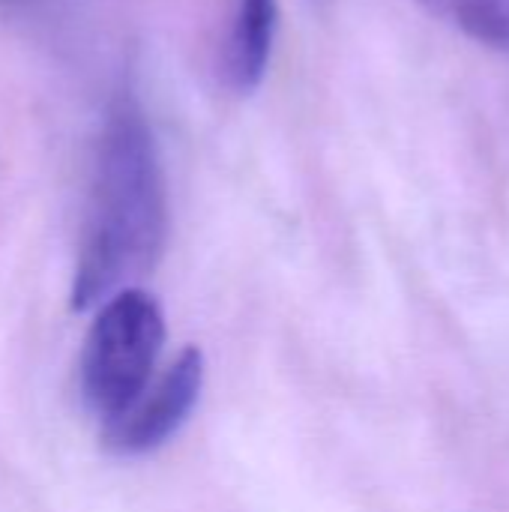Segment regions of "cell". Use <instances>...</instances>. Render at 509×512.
Instances as JSON below:
<instances>
[{"mask_svg":"<svg viewBox=\"0 0 509 512\" xmlns=\"http://www.w3.org/2000/svg\"><path fill=\"white\" fill-rule=\"evenodd\" d=\"M3 3H18V0H3Z\"/></svg>","mask_w":509,"mask_h":512,"instance_id":"8992f818","label":"cell"},{"mask_svg":"<svg viewBox=\"0 0 509 512\" xmlns=\"http://www.w3.org/2000/svg\"><path fill=\"white\" fill-rule=\"evenodd\" d=\"M165 342L159 303L141 288H123L99 303L81 354V396L102 429L120 420L153 384Z\"/></svg>","mask_w":509,"mask_h":512,"instance_id":"7a4b0ae2","label":"cell"},{"mask_svg":"<svg viewBox=\"0 0 509 512\" xmlns=\"http://www.w3.org/2000/svg\"><path fill=\"white\" fill-rule=\"evenodd\" d=\"M204 384V357L183 348L174 363L144 390V396L111 426L102 429L105 447L120 456H141L162 447L189 420Z\"/></svg>","mask_w":509,"mask_h":512,"instance_id":"3957f363","label":"cell"},{"mask_svg":"<svg viewBox=\"0 0 509 512\" xmlns=\"http://www.w3.org/2000/svg\"><path fill=\"white\" fill-rule=\"evenodd\" d=\"M468 39L509 54V0H417Z\"/></svg>","mask_w":509,"mask_h":512,"instance_id":"5b68a950","label":"cell"},{"mask_svg":"<svg viewBox=\"0 0 509 512\" xmlns=\"http://www.w3.org/2000/svg\"><path fill=\"white\" fill-rule=\"evenodd\" d=\"M168 195L150 123L132 96L120 90L102 120L87 219L72 279V306L90 309L132 288L165 246Z\"/></svg>","mask_w":509,"mask_h":512,"instance_id":"6da1fadb","label":"cell"},{"mask_svg":"<svg viewBox=\"0 0 509 512\" xmlns=\"http://www.w3.org/2000/svg\"><path fill=\"white\" fill-rule=\"evenodd\" d=\"M279 9L276 0H234L222 42V75L234 93H252L273 54Z\"/></svg>","mask_w":509,"mask_h":512,"instance_id":"277c9868","label":"cell"}]
</instances>
